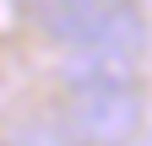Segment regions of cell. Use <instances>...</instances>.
Masks as SVG:
<instances>
[{
  "mask_svg": "<svg viewBox=\"0 0 152 146\" xmlns=\"http://www.w3.org/2000/svg\"><path fill=\"white\" fill-rule=\"evenodd\" d=\"M65 124L82 146H125L141 130V87L136 81H98V87H71Z\"/></svg>",
  "mask_w": 152,
  "mask_h": 146,
  "instance_id": "1",
  "label": "cell"
},
{
  "mask_svg": "<svg viewBox=\"0 0 152 146\" xmlns=\"http://www.w3.org/2000/svg\"><path fill=\"white\" fill-rule=\"evenodd\" d=\"M120 6V0H27V11H33V22L49 33V38H60L71 49H82L98 38V27H103V16Z\"/></svg>",
  "mask_w": 152,
  "mask_h": 146,
  "instance_id": "2",
  "label": "cell"
},
{
  "mask_svg": "<svg viewBox=\"0 0 152 146\" xmlns=\"http://www.w3.org/2000/svg\"><path fill=\"white\" fill-rule=\"evenodd\" d=\"M136 70H141L136 54L87 43V49H71V60L60 65V76H65V87H98V81H136Z\"/></svg>",
  "mask_w": 152,
  "mask_h": 146,
  "instance_id": "3",
  "label": "cell"
},
{
  "mask_svg": "<svg viewBox=\"0 0 152 146\" xmlns=\"http://www.w3.org/2000/svg\"><path fill=\"white\" fill-rule=\"evenodd\" d=\"M16 146H82L76 141V130L60 119H27V124H16Z\"/></svg>",
  "mask_w": 152,
  "mask_h": 146,
  "instance_id": "4",
  "label": "cell"
}]
</instances>
